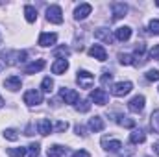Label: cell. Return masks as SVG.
<instances>
[{
    "label": "cell",
    "instance_id": "74e56055",
    "mask_svg": "<svg viewBox=\"0 0 159 157\" xmlns=\"http://www.w3.org/2000/svg\"><path fill=\"white\" fill-rule=\"evenodd\" d=\"M72 157H91V154H89V152H85V150H78V152H74V154H72Z\"/></svg>",
    "mask_w": 159,
    "mask_h": 157
},
{
    "label": "cell",
    "instance_id": "7402d4cb",
    "mask_svg": "<svg viewBox=\"0 0 159 157\" xmlns=\"http://www.w3.org/2000/svg\"><path fill=\"white\" fill-rule=\"evenodd\" d=\"M39 133L41 135H50L52 133V122L48 118H41L39 120Z\"/></svg>",
    "mask_w": 159,
    "mask_h": 157
},
{
    "label": "cell",
    "instance_id": "52a82bcc",
    "mask_svg": "<svg viewBox=\"0 0 159 157\" xmlns=\"http://www.w3.org/2000/svg\"><path fill=\"white\" fill-rule=\"evenodd\" d=\"M128 109H129L131 113H141V111L144 109V96H143V94L133 96V98L129 100V104H128Z\"/></svg>",
    "mask_w": 159,
    "mask_h": 157
},
{
    "label": "cell",
    "instance_id": "4fadbf2b",
    "mask_svg": "<svg viewBox=\"0 0 159 157\" xmlns=\"http://www.w3.org/2000/svg\"><path fill=\"white\" fill-rule=\"evenodd\" d=\"M102 146H104V150H107V152H119L120 148H122V142L106 137V139H102Z\"/></svg>",
    "mask_w": 159,
    "mask_h": 157
},
{
    "label": "cell",
    "instance_id": "8fae6325",
    "mask_svg": "<svg viewBox=\"0 0 159 157\" xmlns=\"http://www.w3.org/2000/svg\"><path fill=\"white\" fill-rule=\"evenodd\" d=\"M111 9H113V19H115V20L126 17V13H128V6H126L124 2H113V4H111Z\"/></svg>",
    "mask_w": 159,
    "mask_h": 157
},
{
    "label": "cell",
    "instance_id": "d590c367",
    "mask_svg": "<svg viewBox=\"0 0 159 157\" xmlns=\"http://www.w3.org/2000/svg\"><path fill=\"white\" fill-rule=\"evenodd\" d=\"M67 128H69V124H67V122H63V120H61V122H57V126H56V129H57L59 133L67 131Z\"/></svg>",
    "mask_w": 159,
    "mask_h": 157
},
{
    "label": "cell",
    "instance_id": "60d3db41",
    "mask_svg": "<svg viewBox=\"0 0 159 157\" xmlns=\"http://www.w3.org/2000/svg\"><path fill=\"white\" fill-rule=\"evenodd\" d=\"M154 152L159 155V142H156V144H154Z\"/></svg>",
    "mask_w": 159,
    "mask_h": 157
},
{
    "label": "cell",
    "instance_id": "277c9868",
    "mask_svg": "<svg viewBox=\"0 0 159 157\" xmlns=\"http://www.w3.org/2000/svg\"><path fill=\"white\" fill-rule=\"evenodd\" d=\"M24 104L26 105H39V104H43V94L35 89L26 91L24 92Z\"/></svg>",
    "mask_w": 159,
    "mask_h": 157
},
{
    "label": "cell",
    "instance_id": "83f0119b",
    "mask_svg": "<svg viewBox=\"0 0 159 157\" xmlns=\"http://www.w3.org/2000/svg\"><path fill=\"white\" fill-rule=\"evenodd\" d=\"M150 118H152V129H154L156 133H159V109H156Z\"/></svg>",
    "mask_w": 159,
    "mask_h": 157
},
{
    "label": "cell",
    "instance_id": "9c48e42d",
    "mask_svg": "<svg viewBox=\"0 0 159 157\" xmlns=\"http://www.w3.org/2000/svg\"><path fill=\"white\" fill-rule=\"evenodd\" d=\"M89 56L94 57V59H98V61H106V59H107V52H106V48H104L102 44L91 46V48H89Z\"/></svg>",
    "mask_w": 159,
    "mask_h": 157
},
{
    "label": "cell",
    "instance_id": "8992f818",
    "mask_svg": "<svg viewBox=\"0 0 159 157\" xmlns=\"http://www.w3.org/2000/svg\"><path fill=\"white\" fill-rule=\"evenodd\" d=\"M107 100H109V96H107V92H106L104 89H94V91H91V102H94V104H98V105H106Z\"/></svg>",
    "mask_w": 159,
    "mask_h": 157
},
{
    "label": "cell",
    "instance_id": "f35d334b",
    "mask_svg": "<svg viewBox=\"0 0 159 157\" xmlns=\"http://www.w3.org/2000/svg\"><path fill=\"white\" fill-rule=\"evenodd\" d=\"M76 133H78V135H81V137H85V135H87L83 126H76Z\"/></svg>",
    "mask_w": 159,
    "mask_h": 157
},
{
    "label": "cell",
    "instance_id": "cb8c5ba5",
    "mask_svg": "<svg viewBox=\"0 0 159 157\" xmlns=\"http://www.w3.org/2000/svg\"><path fill=\"white\" fill-rule=\"evenodd\" d=\"M24 15H26L28 22H35L37 20V11H35L34 6H24Z\"/></svg>",
    "mask_w": 159,
    "mask_h": 157
},
{
    "label": "cell",
    "instance_id": "f546056e",
    "mask_svg": "<svg viewBox=\"0 0 159 157\" xmlns=\"http://www.w3.org/2000/svg\"><path fill=\"white\" fill-rule=\"evenodd\" d=\"M76 109H78L80 113H87V111L91 109V104H89V100H81L78 105H76Z\"/></svg>",
    "mask_w": 159,
    "mask_h": 157
},
{
    "label": "cell",
    "instance_id": "6da1fadb",
    "mask_svg": "<svg viewBox=\"0 0 159 157\" xmlns=\"http://www.w3.org/2000/svg\"><path fill=\"white\" fill-rule=\"evenodd\" d=\"M0 57H2V61H4L6 65H19V63H24V61H26L28 54H26L24 50H15V52L6 50V52L0 54Z\"/></svg>",
    "mask_w": 159,
    "mask_h": 157
},
{
    "label": "cell",
    "instance_id": "7c38bea8",
    "mask_svg": "<svg viewBox=\"0 0 159 157\" xmlns=\"http://www.w3.org/2000/svg\"><path fill=\"white\" fill-rule=\"evenodd\" d=\"M20 85H22V79L19 78V76H9V78L4 79V87L6 89H9V91H19L20 89Z\"/></svg>",
    "mask_w": 159,
    "mask_h": 157
},
{
    "label": "cell",
    "instance_id": "2e32d148",
    "mask_svg": "<svg viewBox=\"0 0 159 157\" xmlns=\"http://www.w3.org/2000/svg\"><path fill=\"white\" fill-rule=\"evenodd\" d=\"M131 37V28L129 26H120L115 30V39L117 41H128Z\"/></svg>",
    "mask_w": 159,
    "mask_h": 157
},
{
    "label": "cell",
    "instance_id": "603a6c76",
    "mask_svg": "<svg viewBox=\"0 0 159 157\" xmlns=\"http://www.w3.org/2000/svg\"><path fill=\"white\" fill-rule=\"evenodd\" d=\"M113 120L117 124H120V126H124V128H135V120H129V118L124 117V115H115Z\"/></svg>",
    "mask_w": 159,
    "mask_h": 157
},
{
    "label": "cell",
    "instance_id": "e575fe53",
    "mask_svg": "<svg viewBox=\"0 0 159 157\" xmlns=\"http://www.w3.org/2000/svg\"><path fill=\"white\" fill-rule=\"evenodd\" d=\"M150 34H154V35H159V20H157V19L150 20Z\"/></svg>",
    "mask_w": 159,
    "mask_h": 157
},
{
    "label": "cell",
    "instance_id": "9a60e30c",
    "mask_svg": "<svg viewBox=\"0 0 159 157\" xmlns=\"http://www.w3.org/2000/svg\"><path fill=\"white\" fill-rule=\"evenodd\" d=\"M69 155V150L65 146H59V144H54L48 148V157H67Z\"/></svg>",
    "mask_w": 159,
    "mask_h": 157
},
{
    "label": "cell",
    "instance_id": "ab89813d",
    "mask_svg": "<svg viewBox=\"0 0 159 157\" xmlns=\"http://www.w3.org/2000/svg\"><path fill=\"white\" fill-rule=\"evenodd\" d=\"M24 135L32 137V135H34V126H28V128H26V133H24Z\"/></svg>",
    "mask_w": 159,
    "mask_h": 157
},
{
    "label": "cell",
    "instance_id": "30bf717a",
    "mask_svg": "<svg viewBox=\"0 0 159 157\" xmlns=\"http://www.w3.org/2000/svg\"><path fill=\"white\" fill-rule=\"evenodd\" d=\"M91 11H93L91 4H80L78 7H76V11H74V19L76 20H83V19H87L91 15Z\"/></svg>",
    "mask_w": 159,
    "mask_h": 157
},
{
    "label": "cell",
    "instance_id": "8d00e7d4",
    "mask_svg": "<svg viewBox=\"0 0 159 157\" xmlns=\"http://www.w3.org/2000/svg\"><path fill=\"white\" fill-rule=\"evenodd\" d=\"M150 57H152V59H159V44H156V46L152 48V52H150Z\"/></svg>",
    "mask_w": 159,
    "mask_h": 157
},
{
    "label": "cell",
    "instance_id": "5b68a950",
    "mask_svg": "<svg viewBox=\"0 0 159 157\" xmlns=\"http://www.w3.org/2000/svg\"><path fill=\"white\" fill-rule=\"evenodd\" d=\"M59 98H61L65 104H78L80 94L76 92V91H72V89L63 87V89H59Z\"/></svg>",
    "mask_w": 159,
    "mask_h": 157
},
{
    "label": "cell",
    "instance_id": "836d02e7",
    "mask_svg": "<svg viewBox=\"0 0 159 157\" xmlns=\"http://www.w3.org/2000/svg\"><path fill=\"white\" fill-rule=\"evenodd\" d=\"M100 81H102V85H104V87L111 85V81H113V74H109V72H104V74H102V79H100Z\"/></svg>",
    "mask_w": 159,
    "mask_h": 157
},
{
    "label": "cell",
    "instance_id": "4dcf8cb0",
    "mask_svg": "<svg viewBox=\"0 0 159 157\" xmlns=\"http://www.w3.org/2000/svg\"><path fill=\"white\" fill-rule=\"evenodd\" d=\"M144 76H146V79H148V81H159V70L152 69V70H148Z\"/></svg>",
    "mask_w": 159,
    "mask_h": 157
},
{
    "label": "cell",
    "instance_id": "7a4b0ae2",
    "mask_svg": "<svg viewBox=\"0 0 159 157\" xmlns=\"http://www.w3.org/2000/svg\"><path fill=\"white\" fill-rule=\"evenodd\" d=\"M76 81L81 89H91L94 85V76L89 72V70H80L78 76H76Z\"/></svg>",
    "mask_w": 159,
    "mask_h": 157
},
{
    "label": "cell",
    "instance_id": "7bdbcfd3",
    "mask_svg": "<svg viewBox=\"0 0 159 157\" xmlns=\"http://www.w3.org/2000/svg\"><path fill=\"white\" fill-rule=\"evenodd\" d=\"M156 4H157V6H159V2H156Z\"/></svg>",
    "mask_w": 159,
    "mask_h": 157
},
{
    "label": "cell",
    "instance_id": "b9f144b4",
    "mask_svg": "<svg viewBox=\"0 0 159 157\" xmlns=\"http://www.w3.org/2000/svg\"><path fill=\"white\" fill-rule=\"evenodd\" d=\"M2 105H4V98L0 96V107H2Z\"/></svg>",
    "mask_w": 159,
    "mask_h": 157
},
{
    "label": "cell",
    "instance_id": "5bb4252c",
    "mask_svg": "<svg viewBox=\"0 0 159 157\" xmlns=\"http://www.w3.org/2000/svg\"><path fill=\"white\" fill-rule=\"evenodd\" d=\"M44 59H37V61H32L30 65H26L24 67V74H35V72H39L44 69Z\"/></svg>",
    "mask_w": 159,
    "mask_h": 157
},
{
    "label": "cell",
    "instance_id": "44dd1931",
    "mask_svg": "<svg viewBox=\"0 0 159 157\" xmlns=\"http://www.w3.org/2000/svg\"><path fill=\"white\" fill-rule=\"evenodd\" d=\"M146 141V135H144V131H141V129H135L131 135H129V142L131 144H143Z\"/></svg>",
    "mask_w": 159,
    "mask_h": 157
},
{
    "label": "cell",
    "instance_id": "484cf974",
    "mask_svg": "<svg viewBox=\"0 0 159 157\" xmlns=\"http://www.w3.org/2000/svg\"><path fill=\"white\" fill-rule=\"evenodd\" d=\"M41 87H43L44 92H52V91H54V79L52 78H44L43 79V83H41Z\"/></svg>",
    "mask_w": 159,
    "mask_h": 157
},
{
    "label": "cell",
    "instance_id": "d4e9b609",
    "mask_svg": "<svg viewBox=\"0 0 159 157\" xmlns=\"http://www.w3.org/2000/svg\"><path fill=\"white\" fill-rule=\"evenodd\" d=\"M7 155L9 157H24L26 155V148H7Z\"/></svg>",
    "mask_w": 159,
    "mask_h": 157
},
{
    "label": "cell",
    "instance_id": "e0dca14e",
    "mask_svg": "<svg viewBox=\"0 0 159 157\" xmlns=\"http://www.w3.org/2000/svg\"><path fill=\"white\" fill-rule=\"evenodd\" d=\"M57 35L56 34H41L39 35V46H52L56 44Z\"/></svg>",
    "mask_w": 159,
    "mask_h": 157
},
{
    "label": "cell",
    "instance_id": "ffe728a7",
    "mask_svg": "<svg viewBox=\"0 0 159 157\" xmlns=\"http://www.w3.org/2000/svg\"><path fill=\"white\" fill-rule=\"evenodd\" d=\"M89 129L94 131V133L102 131V129H104V120H102L100 117H93L91 120H89Z\"/></svg>",
    "mask_w": 159,
    "mask_h": 157
},
{
    "label": "cell",
    "instance_id": "1f68e13d",
    "mask_svg": "<svg viewBox=\"0 0 159 157\" xmlns=\"http://www.w3.org/2000/svg\"><path fill=\"white\" fill-rule=\"evenodd\" d=\"M28 150H30V157H37L39 155V142H32L28 146Z\"/></svg>",
    "mask_w": 159,
    "mask_h": 157
},
{
    "label": "cell",
    "instance_id": "d6a6232c",
    "mask_svg": "<svg viewBox=\"0 0 159 157\" xmlns=\"http://www.w3.org/2000/svg\"><path fill=\"white\" fill-rule=\"evenodd\" d=\"M4 137H6V139H9V141H17V139H19L17 131H15V129H11V128L4 131Z\"/></svg>",
    "mask_w": 159,
    "mask_h": 157
},
{
    "label": "cell",
    "instance_id": "d6986e66",
    "mask_svg": "<svg viewBox=\"0 0 159 157\" xmlns=\"http://www.w3.org/2000/svg\"><path fill=\"white\" fill-rule=\"evenodd\" d=\"M67 69H69V61H67V59H57V61L52 65V72H54V74H65Z\"/></svg>",
    "mask_w": 159,
    "mask_h": 157
},
{
    "label": "cell",
    "instance_id": "ac0fdd59",
    "mask_svg": "<svg viewBox=\"0 0 159 157\" xmlns=\"http://www.w3.org/2000/svg\"><path fill=\"white\" fill-rule=\"evenodd\" d=\"M94 37L100 39V41H104V43H107V44L113 43V35H111L109 30H106V28H98V30L94 32Z\"/></svg>",
    "mask_w": 159,
    "mask_h": 157
},
{
    "label": "cell",
    "instance_id": "f1b7e54d",
    "mask_svg": "<svg viewBox=\"0 0 159 157\" xmlns=\"http://www.w3.org/2000/svg\"><path fill=\"white\" fill-rule=\"evenodd\" d=\"M119 61L122 65H133V56H128V54H119Z\"/></svg>",
    "mask_w": 159,
    "mask_h": 157
},
{
    "label": "cell",
    "instance_id": "4316f807",
    "mask_svg": "<svg viewBox=\"0 0 159 157\" xmlns=\"http://www.w3.org/2000/svg\"><path fill=\"white\" fill-rule=\"evenodd\" d=\"M69 54H70V50H69L67 46H59V48L54 50V56H56V57H63V59L69 57Z\"/></svg>",
    "mask_w": 159,
    "mask_h": 157
},
{
    "label": "cell",
    "instance_id": "ba28073f",
    "mask_svg": "<svg viewBox=\"0 0 159 157\" xmlns=\"http://www.w3.org/2000/svg\"><path fill=\"white\" fill-rule=\"evenodd\" d=\"M133 89V85H131V81H120L117 85H113V89H111V92L115 94V96H126L129 91Z\"/></svg>",
    "mask_w": 159,
    "mask_h": 157
},
{
    "label": "cell",
    "instance_id": "3957f363",
    "mask_svg": "<svg viewBox=\"0 0 159 157\" xmlns=\"http://www.w3.org/2000/svg\"><path fill=\"white\" fill-rule=\"evenodd\" d=\"M46 19L54 24H61L63 22V11L59 6H48L46 7Z\"/></svg>",
    "mask_w": 159,
    "mask_h": 157
}]
</instances>
